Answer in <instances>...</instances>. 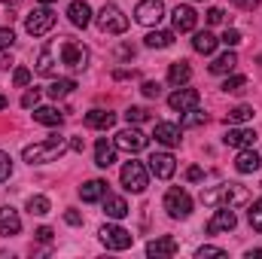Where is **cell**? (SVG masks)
Wrapping results in <instances>:
<instances>
[{"label":"cell","mask_w":262,"mask_h":259,"mask_svg":"<svg viewBox=\"0 0 262 259\" xmlns=\"http://www.w3.org/2000/svg\"><path fill=\"white\" fill-rule=\"evenodd\" d=\"M201 204L207 207H244L250 204V189L241 183H220V186H204Z\"/></svg>","instance_id":"cell-1"},{"label":"cell","mask_w":262,"mask_h":259,"mask_svg":"<svg viewBox=\"0 0 262 259\" xmlns=\"http://www.w3.org/2000/svg\"><path fill=\"white\" fill-rule=\"evenodd\" d=\"M64 153H67V140L61 134H49L46 140L25 146V149H21V159H25L28 165H46V162H58Z\"/></svg>","instance_id":"cell-2"},{"label":"cell","mask_w":262,"mask_h":259,"mask_svg":"<svg viewBox=\"0 0 262 259\" xmlns=\"http://www.w3.org/2000/svg\"><path fill=\"white\" fill-rule=\"evenodd\" d=\"M95 21H98V28H101L104 34H125V31H128V15H125L116 3H104L101 12L95 15Z\"/></svg>","instance_id":"cell-3"},{"label":"cell","mask_w":262,"mask_h":259,"mask_svg":"<svg viewBox=\"0 0 262 259\" xmlns=\"http://www.w3.org/2000/svg\"><path fill=\"white\" fill-rule=\"evenodd\" d=\"M119 180H122V186L128 189V192L140 195L146 186H149V168L143 165V162H125L122 165V171H119Z\"/></svg>","instance_id":"cell-4"},{"label":"cell","mask_w":262,"mask_h":259,"mask_svg":"<svg viewBox=\"0 0 262 259\" xmlns=\"http://www.w3.org/2000/svg\"><path fill=\"white\" fill-rule=\"evenodd\" d=\"M162 204H165V210H168L171 220H189V213H192V195L186 192V189H180V186L168 189Z\"/></svg>","instance_id":"cell-5"},{"label":"cell","mask_w":262,"mask_h":259,"mask_svg":"<svg viewBox=\"0 0 262 259\" xmlns=\"http://www.w3.org/2000/svg\"><path fill=\"white\" fill-rule=\"evenodd\" d=\"M52 28H55V12H52L49 6H37V9H31L28 18H25V31H28L31 37H43V34H49Z\"/></svg>","instance_id":"cell-6"},{"label":"cell","mask_w":262,"mask_h":259,"mask_svg":"<svg viewBox=\"0 0 262 259\" xmlns=\"http://www.w3.org/2000/svg\"><path fill=\"white\" fill-rule=\"evenodd\" d=\"M101 244L107 247V250H128L131 244H134V235H131L128 229H122V226H113V223H107V226H101Z\"/></svg>","instance_id":"cell-7"},{"label":"cell","mask_w":262,"mask_h":259,"mask_svg":"<svg viewBox=\"0 0 262 259\" xmlns=\"http://www.w3.org/2000/svg\"><path fill=\"white\" fill-rule=\"evenodd\" d=\"M58 55H61V64L70 67V70H85L89 67V49L82 43H73V40H64L58 46Z\"/></svg>","instance_id":"cell-8"},{"label":"cell","mask_w":262,"mask_h":259,"mask_svg":"<svg viewBox=\"0 0 262 259\" xmlns=\"http://www.w3.org/2000/svg\"><path fill=\"white\" fill-rule=\"evenodd\" d=\"M162 18H165V3L162 0H140L134 6V21L143 25V28H156Z\"/></svg>","instance_id":"cell-9"},{"label":"cell","mask_w":262,"mask_h":259,"mask_svg":"<svg viewBox=\"0 0 262 259\" xmlns=\"http://www.w3.org/2000/svg\"><path fill=\"white\" fill-rule=\"evenodd\" d=\"M113 143H116V149H122V153H140V149H146L149 137L137 128H122L113 137Z\"/></svg>","instance_id":"cell-10"},{"label":"cell","mask_w":262,"mask_h":259,"mask_svg":"<svg viewBox=\"0 0 262 259\" xmlns=\"http://www.w3.org/2000/svg\"><path fill=\"white\" fill-rule=\"evenodd\" d=\"M238 226V217H235V207H216V213L207 220L204 232L207 235H216V232H232Z\"/></svg>","instance_id":"cell-11"},{"label":"cell","mask_w":262,"mask_h":259,"mask_svg":"<svg viewBox=\"0 0 262 259\" xmlns=\"http://www.w3.org/2000/svg\"><path fill=\"white\" fill-rule=\"evenodd\" d=\"M58 61H61V55H58V43H46L43 49H40V55H37V73L40 76H55L58 73Z\"/></svg>","instance_id":"cell-12"},{"label":"cell","mask_w":262,"mask_h":259,"mask_svg":"<svg viewBox=\"0 0 262 259\" xmlns=\"http://www.w3.org/2000/svg\"><path fill=\"white\" fill-rule=\"evenodd\" d=\"M177 171V162L171 153H152L149 156V174H156L159 180H171Z\"/></svg>","instance_id":"cell-13"},{"label":"cell","mask_w":262,"mask_h":259,"mask_svg":"<svg viewBox=\"0 0 262 259\" xmlns=\"http://www.w3.org/2000/svg\"><path fill=\"white\" fill-rule=\"evenodd\" d=\"M201 104V95H198V89H177L171 98H168V107L171 110H177V113H186V110H192Z\"/></svg>","instance_id":"cell-14"},{"label":"cell","mask_w":262,"mask_h":259,"mask_svg":"<svg viewBox=\"0 0 262 259\" xmlns=\"http://www.w3.org/2000/svg\"><path fill=\"white\" fill-rule=\"evenodd\" d=\"M171 21H174V31H177V34H189V31H195L198 15H195L192 6H177V9L171 12Z\"/></svg>","instance_id":"cell-15"},{"label":"cell","mask_w":262,"mask_h":259,"mask_svg":"<svg viewBox=\"0 0 262 259\" xmlns=\"http://www.w3.org/2000/svg\"><path fill=\"white\" fill-rule=\"evenodd\" d=\"M18 232H21V217H18V210L9 207V204H3V207H0V235L9 238V235H18Z\"/></svg>","instance_id":"cell-16"},{"label":"cell","mask_w":262,"mask_h":259,"mask_svg":"<svg viewBox=\"0 0 262 259\" xmlns=\"http://www.w3.org/2000/svg\"><path fill=\"white\" fill-rule=\"evenodd\" d=\"M180 250V244H177V238H171V235H162V238H156V241H149L146 244V256H174Z\"/></svg>","instance_id":"cell-17"},{"label":"cell","mask_w":262,"mask_h":259,"mask_svg":"<svg viewBox=\"0 0 262 259\" xmlns=\"http://www.w3.org/2000/svg\"><path fill=\"white\" fill-rule=\"evenodd\" d=\"M223 143L226 146H235V149H247V146L256 143V131L253 128H229L226 137H223Z\"/></svg>","instance_id":"cell-18"},{"label":"cell","mask_w":262,"mask_h":259,"mask_svg":"<svg viewBox=\"0 0 262 259\" xmlns=\"http://www.w3.org/2000/svg\"><path fill=\"white\" fill-rule=\"evenodd\" d=\"M152 137H156V143H162V146H180V125H174V122H159L156 128H152Z\"/></svg>","instance_id":"cell-19"},{"label":"cell","mask_w":262,"mask_h":259,"mask_svg":"<svg viewBox=\"0 0 262 259\" xmlns=\"http://www.w3.org/2000/svg\"><path fill=\"white\" fill-rule=\"evenodd\" d=\"M67 18H70L73 28H89V21H92V6H89L85 0H73V3L67 6Z\"/></svg>","instance_id":"cell-20"},{"label":"cell","mask_w":262,"mask_h":259,"mask_svg":"<svg viewBox=\"0 0 262 259\" xmlns=\"http://www.w3.org/2000/svg\"><path fill=\"white\" fill-rule=\"evenodd\" d=\"M113 162H116V143L107 140V137H98V143H95V165L98 168H110Z\"/></svg>","instance_id":"cell-21"},{"label":"cell","mask_w":262,"mask_h":259,"mask_svg":"<svg viewBox=\"0 0 262 259\" xmlns=\"http://www.w3.org/2000/svg\"><path fill=\"white\" fill-rule=\"evenodd\" d=\"M101 201H104V213H107L110 220H125V217L131 213L128 204H125V198H119V195H110V192H107Z\"/></svg>","instance_id":"cell-22"},{"label":"cell","mask_w":262,"mask_h":259,"mask_svg":"<svg viewBox=\"0 0 262 259\" xmlns=\"http://www.w3.org/2000/svg\"><path fill=\"white\" fill-rule=\"evenodd\" d=\"M34 122L49 125V128H58L64 122V113L58 107H34Z\"/></svg>","instance_id":"cell-23"},{"label":"cell","mask_w":262,"mask_h":259,"mask_svg":"<svg viewBox=\"0 0 262 259\" xmlns=\"http://www.w3.org/2000/svg\"><path fill=\"white\" fill-rule=\"evenodd\" d=\"M259 165H262V159L247 146V149H241L238 153V159H235V168H238V174H256L259 171Z\"/></svg>","instance_id":"cell-24"},{"label":"cell","mask_w":262,"mask_h":259,"mask_svg":"<svg viewBox=\"0 0 262 259\" xmlns=\"http://www.w3.org/2000/svg\"><path fill=\"white\" fill-rule=\"evenodd\" d=\"M85 125L95 131H107L116 125V113H107V110H92L85 113Z\"/></svg>","instance_id":"cell-25"},{"label":"cell","mask_w":262,"mask_h":259,"mask_svg":"<svg viewBox=\"0 0 262 259\" xmlns=\"http://www.w3.org/2000/svg\"><path fill=\"white\" fill-rule=\"evenodd\" d=\"M104 195H107V183H104V180H85V183L79 186V198L89 201V204H92V201H101Z\"/></svg>","instance_id":"cell-26"},{"label":"cell","mask_w":262,"mask_h":259,"mask_svg":"<svg viewBox=\"0 0 262 259\" xmlns=\"http://www.w3.org/2000/svg\"><path fill=\"white\" fill-rule=\"evenodd\" d=\"M216 46H220V40H216L210 31H198L195 37H192V49L201 52V55H213V52H216Z\"/></svg>","instance_id":"cell-27"},{"label":"cell","mask_w":262,"mask_h":259,"mask_svg":"<svg viewBox=\"0 0 262 259\" xmlns=\"http://www.w3.org/2000/svg\"><path fill=\"white\" fill-rule=\"evenodd\" d=\"M189 79H192L189 61H174V64H171V70H168V82H171V85H186Z\"/></svg>","instance_id":"cell-28"},{"label":"cell","mask_w":262,"mask_h":259,"mask_svg":"<svg viewBox=\"0 0 262 259\" xmlns=\"http://www.w3.org/2000/svg\"><path fill=\"white\" fill-rule=\"evenodd\" d=\"M238 64V55L229 49V52H223V55H216L213 58V64H210V73H216V76H223V73H232Z\"/></svg>","instance_id":"cell-29"},{"label":"cell","mask_w":262,"mask_h":259,"mask_svg":"<svg viewBox=\"0 0 262 259\" xmlns=\"http://www.w3.org/2000/svg\"><path fill=\"white\" fill-rule=\"evenodd\" d=\"M143 43H146L149 49H168V46L174 43V31H149V34L143 37Z\"/></svg>","instance_id":"cell-30"},{"label":"cell","mask_w":262,"mask_h":259,"mask_svg":"<svg viewBox=\"0 0 262 259\" xmlns=\"http://www.w3.org/2000/svg\"><path fill=\"white\" fill-rule=\"evenodd\" d=\"M253 116H256V110H253V107L238 104L235 110H229V113H226V122H232V125H244V122H250Z\"/></svg>","instance_id":"cell-31"},{"label":"cell","mask_w":262,"mask_h":259,"mask_svg":"<svg viewBox=\"0 0 262 259\" xmlns=\"http://www.w3.org/2000/svg\"><path fill=\"white\" fill-rule=\"evenodd\" d=\"M49 210H52V204H49L46 195H31V198H28V213H31V217H46Z\"/></svg>","instance_id":"cell-32"},{"label":"cell","mask_w":262,"mask_h":259,"mask_svg":"<svg viewBox=\"0 0 262 259\" xmlns=\"http://www.w3.org/2000/svg\"><path fill=\"white\" fill-rule=\"evenodd\" d=\"M204 122H207V113H201L198 107L186 110V113L180 116V128H198V125H204Z\"/></svg>","instance_id":"cell-33"},{"label":"cell","mask_w":262,"mask_h":259,"mask_svg":"<svg viewBox=\"0 0 262 259\" xmlns=\"http://www.w3.org/2000/svg\"><path fill=\"white\" fill-rule=\"evenodd\" d=\"M73 89H76L73 79H52V85H49V98H55V101H58V98H67Z\"/></svg>","instance_id":"cell-34"},{"label":"cell","mask_w":262,"mask_h":259,"mask_svg":"<svg viewBox=\"0 0 262 259\" xmlns=\"http://www.w3.org/2000/svg\"><path fill=\"white\" fill-rule=\"evenodd\" d=\"M223 92L226 95H244L247 92V76H226Z\"/></svg>","instance_id":"cell-35"},{"label":"cell","mask_w":262,"mask_h":259,"mask_svg":"<svg viewBox=\"0 0 262 259\" xmlns=\"http://www.w3.org/2000/svg\"><path fill=\"white\" fill-rule=\"evenodd\" d=\"M247 220H250V226L262 232V198H256L253 204H250V213H247Z\"/></svg>","instance_id":"cell-36"},{"label":"cell","mask_w":262,"mask_h":259,"mask_svg":"<svg viewBox=\"0 0 262 259\" xmlns=\"http://www.w3.org/2000/svg\"><path fill=\"white\" fill-rule=\"evenodd\" d=\"M125 119H128V125L146 122V119H149V110H146V107H128V110H125Z\"/></svg>","instance_id":"cell-37"},{"label":"cell","mask_w":262,"mask_h":259,"mask_svg":"<svg viewBox=\"0 0 262 259\" xmlns=\"http://www.w3.org/2000/svg\"><path fill=\"white\" fill-rule=\"evenodd\" d=\"M9 177H12V159L0 149V183H6Z\"/></svg>","instance_id":"cell-38"},{"label":"cell","mask_w":262,"mask_h":259,"mask_svg":"<svg viewBox=\"0 0 262 259\" xmlns=\"http://www.w3.org/2000/svg\"><path fill=\"white\" fill-rule=\"evenodd\" d=\"M220 43H223V46H226V49H235V46H238V43H241V34H238V31H235V28H229V31H226V34H223V37H220Z\"/></svg>","instance_id":"cell-39"},{"label":"cell","mask_w":262,"mask_h":259,"mask_svg":"<svg viewBox=\"0 0 262 259\" xmlns=\"http://www.w3.org/2000/svg\"><path fill=\"white\" fill-rule=\"evenodd\" d=\"M31 76H34V73H31L28 67H15V73H12V82L21 89V85H28V82H31Z\"/></svg>","instance_id":"cell-40"},{"label":"cell","mask_w":262,"mask_h":259,"mask_svg":"<svg viewBox=\"0 0 262 259\" xmlns=\"http://www.w3.org/2000/svg\"><path fill=\"white\" fill-rule=\"evenodd\" d=\"M204 256H226V250H223V247H210V244H204V247H198L195 250V259H204Z\"/></svg>","instance_id":"cell-41"},{"label":"cell","mask_w":262,"mask_h":259,"mask_svg":"<svg viewBox=\"0 0 262 259\" xmlns=\"http://www.w3.org/2000/svg\"><path fill=\"white\" fill-rule=\"evenodd\" d=\"M40 104V89H31V92H25V98H21V107L25 110H31V107H37Z\"/></svg>","instance_id":"cell-42"},{"label":"cell","mask_w":262,"mask_h":259,"mask_svg":"<svg viewBox=\"0 0 262 259\" xmlns=\"http://www.w3.org/2000/svg\"><path fill=\"white\" fill-rule=\"evenodd\" d=\"M12 40H15L12 28H0V52H3V49H9V46H12Z\"/></svg>","instance_id":"cell-43"},{"label":"cell","mask_w":262,"mask_h":259,"mask_svg":"<svg viewBox=\"0 0 262 259\" xmlns=\"http://www.w3.org/2000/svg\"><path fill=\"white\" fill-rule=\"evenodd\" d=\"M140 92H143L146 98H159V95H162V85H159V82H143Z\"/></svg>","instance_id":"cell-44"},{"label":"cell","mask_w":262,"mask_h":259,"mask_svg":"<svg viewBox=\"0 0 262 259\" xmlns=\"http://www.w3.org/2000/svg\"><path fill=\"white\" fill-rule=\"evenodd\" d=\"M226 18V12L220 9V6H213V9H207V25H220Z\"/></svg>","instance_id":"cell-45"},{"label":"cell","mask_w":262,"mask_h":259,"mask_svg":"<svg viewBox=\"0 0 262 259\" xmlns=\"http://www.w3.org/2000/svg\"><path fill=\"white\" fill-rule=\"evenodd\" d=\"M34 235H37V241H43V244H49V241H52V229H49V226H43V229H37Z\"/></svg>","instance_id":"cell-46"},{"label":"cell","mask_w":262,"mask_h":259,"mask_svg":"<svg viewBox=\"0 0 262 259\" xmlns=\"http://www.w3.org/2000/svg\"><path fill=\"white\" fill-rule=\"evenodd\" d=\"M201 177H204V171H201V168H198V165H192V168H189V171H186V180H192V183H198V180H201Z\"/></svg>","instance_id":"cell-47"},{"label":"cell","mask_w":262,"mask_h":259,"mask_svg":"<svg viewBox=\"0 0 262 259\" xmlns=\"http://www.w3.org/2000/svg\"><path fill=\"white\" fill-rule=\"evenodd\" d=\"M232 3H235V6H241V9H256L262 0H232Z\"/></svg>","instance_id":"cell-48"},{"label":"cell","mask_w":262,"mask_h":259,"mask_svg":"<svg viewBox=\"0 0 262 259\" xmlns=\"http://www.w3.org/2000/svg\"><path fill=\"white\" fill-rule=\"evenodd\" d=\"M64 220L70 223V226H82V217H79L76 210H67V213H64Z\"/></svg>","instance_id":"cell-49"},{"label":"cell","mask_w":262,"mask_h":259,"mask_svg":"<svg viewBox=\"0 0 262 259\" xmlns=\"http://www.w3.org/2000/svg\"><path fill=\"white\" fill-rule=\"evenodd\" d=\"M9 67H12V58H9V55H3V58H0V70H9Z\"/></svg>","instance_id":"cell-50"},{"label":"cell","mask_w":262,"mask_h":259,"mask_svg":"<svg viewBox=\"0 0 262 259\" xmlns=\"http://www.w3.org/2000/svg\"><path fill=\"white\" fill-rule=\"evenodd\" d=\"M247 259H262V247H256V250H247Z\"/></svg>","instance_id":"cell-51"},{"label":"cell","mask_w":262,"mask_h":259,"mask_svg":"<svg viewBox=\"0 0 262 259\" xmlns=\"http://www.w3.org/2000/svg\"><path fill=\"white\" fill-rule=\"evenodd\" d=\"M3 107H6V95H0V110H3Z\"/></svg>","instance_id":"cell-52"},{"label":"cell","mask_w":262,"mask_h":259,"mask_svg":"<svg viewBox=\"0 0 262 259\" xmlns=\"http://www.w3.org/2000/svg\"><path fill=\"white\" fill-rule=\"evenodd\" d=\"M0 3H6V6H15V3H18V0H0Z\"/></svg>","instance_id":"cell-53"},{"label":"cell","mask_w":262,"mask_h":259,"mask_svg":"<svg viewBox=\"0 0 262 259\" xmlns=\"http://www.w3.org/2000/svg\"><path fill=\"white\" fill-rule=\"evenodd\" d=\"M40 3H43V6H49V3H55V0H40Z\"/></svg>","instance_id":"cell-54"}]
</instances>
